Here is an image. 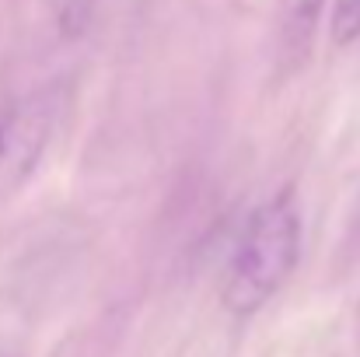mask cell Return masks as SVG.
I'll return each mask as SVG.
<instances>
[{
    "mask_svg": "<svg viewBox=\"0 0 360 357\" xmlns=\"http://www.w3.org/2000/svg\"><path fill=\"white\" fill-rule=\"evenodd\" d=\"M326 0H280L276 7V60L283 74H294L311 56Z\"/></svg>",
    "mask_w": 360,
    "mask_h": 357,
    "instance_id": "3957f363",
    "label": "cell"
},
{
    "mask_svg": "<svg viewBox=\"0 0 360 357\" xmlns=\"http://www.w3.org/2000/svg\"><path fill=\"white\" fill-rule=\"evenodd\" d=\"M67 109V81H46L0 109V200L21 193L32 182Z\"/></svg>",
    "mask_w": 360,
    "mask_h": 357,
    "instance_id": "7a4b0ae2",
    "label": "cell"
},
{
    "mask_svg": "<svg viewBox=\"0 0 360 357\" xmlns=\"http://www.w3.org/2000/svg\"><path fill=\"white\" fill-rule=\"evenodd\" d=\"M297 259L301 207L294 186H283L248 214L221 284V305L235 319H252L287 287L297 270Z\"/></svg>",
    "mask_w": 360,
    "mask_h": 357,
    "instance_id": "6da1fadb",
    "label": "cell"
},
{
    "mask_svg": "<svg viewBox=\"0 0 360 357\" xmlns=\"http://www.w3.org/2000/svg\"><path fill=\"white\" fill-rule=\"evenodd\" d=\"M329 39L336 49L360 42V0H336L329 14Z\"/></svg>",
    "mask_w": 360,
    "mask_h": 357,
    "instance_id": "277c9868",
    "label": "cell"
}]
</instances>
